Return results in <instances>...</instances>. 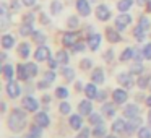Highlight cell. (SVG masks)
I'll return each instance as SVG.
<instances>
[{"label":"cell","mask_w":151,"mask_h":138,"mask_svg":"<svg viewBox=\"0 0 151 138\" xmlns=\"http://www.w3.org/2000/svg\"><path fill=\"white\" fill-rule=\"evenodd\" d=\"M41 128H42V127H41V125H37V124H36V125H33V127H31V135H33L34 138H39L41 135H42Z\"/></svg>","instance_id":"d590c367"},{"label":"cell","mask_w":151,"mask_h":138,"mask_svg":"<svg viewBox=\"0 0 151 138\" xmlns=\"http://www.w3.org/2000/svg\"><path fill=\"white\" fill-rule=\"evenodd\" d=\"M60 8H62L60 2H52V5H50V12H52V13H59Z\"/></svg>","instance_id":"b9f144b4"},{"label":"cell","mask_w":151,"mask_h":138,"mask_svg":"<svg viewBox=\"0 0 151 138\" xmlns=\"http://www.w3.org/2000/svg\"><path fill=\"white\" fill-rule=\"evenodd\" d=\"M26 138H34V137H33V135H28V137H26Z\"/></svg>","instance_id":"e7e4bbea"},{"label":"cell","mask_w":151,"mask_h":138,"mask_svg":"<svg viewBox=\"0 0 151 138\" xmlns=\"http://www.w3.org/2000/svg\"><path fill=\"white\" fill-rule=\"evenodd\" d=\"M98 89H96V83H89L85 86V94L88 96V99H96L98 98Z\"/></svg>","instance_id":"5bb4252c"},{"label":"cell","mask_w":151,"mask_h":138,"mask_svg":"<svg viewBox=\"0 0 151 138\" xmlns=\"http://www.w3.org/2000/svg\"><path fill=\"white\" fill-rule=\"evenodd\" d=\"M18 52H20V57H23V59H26V57H29V52H31V49H29V44L23 42L20 47H18Z\"/></svg>","instance_id":"cb8c5ba5"},{"label":"cell","mask_w":151,"mask_h":138,"mask_svg":"<svg viewBox=\"0 0 151 138\" xmlns=\"http://www.w3.org/2000/svg\"><path fill=\"white\" fill-rule=\"evenodd\" d=\"M150 80H151V76H150V75H148V73H146V75H141V76H140V78H138V81H137V85H138V86H140V88H141V89H143V88H146V86H148V85H150Z\"/></svg>","instance_id":"484cf974"},{"label":"cell","mask_w":151,"mask_h":138,"mask_svg":"<svg viewBox=\"0 0 151 138\" xmlns=\"http://www.w3.org/2000/svg\"><path fill=\"white\" fill-rule=\"evenodd\" d=\"M148 10H151V2H150V5H148Z\"/></svg>","instance_id":"be15d7a7"},{"label":"cell","mask_w":151,"mask_h":138,"mask_svg":"<svg viewBox=\"0 0 151 138\" xmlns=\"http://www.w3.org/2000/svg\"><path fill=\"white\" fill-rule=\"evenodd\" d=\"M133 57H135V50L132 49V47H127V49L122 52L120 60H122V62H125V60H130V59H133Z\"/></svg>","instance_id":"d4e9b609"},{"label":"cell","mask_w":151,"mask_h":138,"mask_svg":"<svg viewBox=\"0 0 151 138\" xmlns=\"http://www.w3.org/2000/svg\"><path fill=\"white\" fill-rule=\"evenodd\" d=\"M34 57H36L37 62H44V60H47L50 57V50L47 46H39L36 50V54H34Z\"/></svg>","instance_id":"3957f363"},{"label":"cell","mask_w":151,"mask_h":138,"mask_svg":"<svg viewBox=\"0 0 151 138\" xmlns=\"http://www.w3.org/2000/svg\"><path fill=\"white\" fill-rule=\"evenodd\" d=\"M104 138H117V137H114V135H109V137H104Z\"/></svg>","instance_id":"6125c7cd"},{"label":"cell","mask_w":151,"mask_h":138,"mask_svg":"<svg viewBox=\"0 0 151 138\" xmlns=\"http://www.w3.org/2000/svg\"><path fill=\"white\" fill-rule=\"evenodd\" d=\"M28 65V70H29V73H31V76H34L37 73V67H36V63H26Z\"/></svg>","instance_id":"f6af8a7d"},{"label":"cell","mask_w":151,"mask_h":138,"mask_svg":"<svg viewBox=\"0 0 151 138\" xmlns=\"http://www.w3.org/2000/svg\"><path fill=\"white\" fill-rule=\"evenodd\" d=\"M70 109H72V107H70V104H68V102H65V101H63L62 104H60V112H62V114H68V112H70Z\"/></svg>","instance_id":"7bdbcfd3"},{"label":"cell","mask_w":151,"mask_h":138,"mask_svg":"<svg viewBox=\"0 0 151 138\" xmlns=\"http://www.w3.org/2000/svg\"><path fill=\"white\" fill-rule=\"evenodd\" d=\"M146 104L151 107V96H150V98H146Z\"/></svg>","instance_id":"91938a15"},{"label":"cell","mask_w":151,"mask_h":138,"mask_svg":"<svg viewBox=\"0 0 151 138\" xmlns=\"http://www.w3.org/2000/svg\"><path fill=\"white\" fill-rule=\"evenodd\" d=\"M26 122H28V117H26V114H24V111H21V109H13V112H12L10 117H8V127L13 132H21L24 128V125H26Z\"/></svg>","instance_id":"6da1fadb"},{"label":"cell","mask_w":151,"mask_h":138,"mask_svg":"<svg viewBox=\"0 0 151 138\" xmlns=\"http://www.w3.org/2000/svg\"><path fill=\"white\" fill-rule=\"evenodd\" d=\"M106 98H107L106 91H99L98 93V98H96V99H99V101H106Z\"/></svg>","instance_id":"f907efd6"},{"label":"cell","mask_w":151,"mask_h":138,"mask_svg":"<svg viewBox=\"0 0 151 138\" xmlns=\"http://www.w3.org/2000/svg\"><path fill=\"white\" fill-rule=\"evenodd\" d=\"M81 125H83V119L80 117L78 114H75V115H72V117H70V127H72V128L80 130V128H81Z\"/></svg>","instance_id":"7402d4cb"},{"label":"cell","mask_w":151,"mask_h":138,"mask_svg":"<svg viewBox=\"0 0 151 138\" xmlns=\"http://www.w3.org/2000/svg\"><path fill=\"white\" fill-rule=\"evenodd\" d=\"M20 34H21V36H29V34H34L33 26H31V24H26V23H24L23 26H21V29H20Z\"/></svg>","instance_id":"f546056e"},{"label":"cell","mask_w":151,"mask_h":138,"mask_svg":"<svg viewBox=\"0 0 151 138\" xmlns=\"http://www.w3.org/2000/svg\"><path fill=\"white\" fill-rule=\"evenodd\" d=\"M55 94H57V98L65 99L67 96H68V89H67V88H63V86H59V88L55 89Z\"/></svg>","instance_id":"836d02e7"},{"label":"cell","mask_w":151,"mask_h":138,"mask_svg":"<svg viewBox=\"0 0 151 138\" xmlns=\"http://www.w3.org/2000/svg\"><path fill=\"white\" fill-rule=\"evenodd\" d=\"M63 44H65V46H75V44L76 42H78V34H76V33H73V31H72V33H65V34H63Z\"/></svg>","instance_id":"7c38bea8"},{"label":"cell","mask_w":151,"mask_h":138,"mask_svg":"<svg viewBox=\"0 0 151 138\" xmlns=\"http://www.w3.org/2000/svg\"><path fill=\"white\" fill-rule=\"evenodd\" d=\"M148 120H150V125H151V111H150V114H148Z\"/></svg>","instance_id":"94428289"},{"label":"cell","mask_w":151,"mask_h":138,"mask_svg":"<svg viewBox=\"0 0 151 138\" xmlns=\"http://www.w3.org/2000/svg\"><path fill=\"white\" fill-rule=\"evenodd\" d=\"M112 130H114L115 133H122V132L127 130V124H125L124 119H117V120H114V124H112Z\"/></svg>","instance_id":"2e32d148"},{"label":"cell","mask_w":151,"mask_h":138,"mask_svg":"<svg viewBox=\"0 0 151 138\" xmlns=\"http://www.w3.org/2000/svg\"><path fill=\"white\" fill-rule=\"evenodd\" d=\"M104 133H106V127H104V124L96 125V128L93 130V135H94V137H98V138L104 137Z\"/></svg>","instance_id":"83f0119b"},{"label":"cell","mask_w":151,"mask_h":138,"mask_svg":"<svg viewBox=\"0 0 151 138\" xmlns=\"http://www.w3.org/2000/svg\"><path fill=\"white\" fill-rule=\"evenodd\" d=\"M57 62L62 63V65H67V63H68V54L63 52V50L57 52Z\"/></svg>","instance_id":"4316f807"},{"label":"cell","mask_w":151,"mask_h":138,"mask_svg":"<svg viewBox=\"0 0 151 138\" xmlns=\"http://www.w3.org/2000/svg\"><path fill=\"white\" fill-rule=\"evenodd\" d=\"M75 88H76V89H78V91H80V89H81V88H83V85H81V83H80V81H78V83H76V85H75Z\"/></svg>","instance_id":"680465c9"},{"label":"cell","mask_w":151,"mask_h":138,"mask_svg":"<svg viewBox=\"0 0 151 138\" xmlns=\"http://www.w3.org/2000/svg\"><path fill=\"white\" fill-rule=\"evenodd\" d=\"M130 73L133 75V73H143V65L141 63H135V65L130 67Z\"/></svg>","instance_id":"8d00e7d4"},{"label":"cell","mask_w":151,"mask_h":138,"mask_svg":"<svg viewBox=\"0 0 151 138\" xmlns=\"http://www.w3.org/2000/svg\"><path fill=\"white\" fill-rule=\"evenodd\" d=\"M133 5V0H120L117 4V8L122 12V13H125L127 10H130V7Z\"/></svg>","instance_id":"603a6c76"},{"label":"cell","mask_w":151,"mask_h":138,"mask_svg":"<svg viewBox=\"0 0 151 138\" xmlns=\"http://www.w3.org/2000/svg\"><path fill=\"white\" fill-rule=\"evenodd\" d=\"M135 36H137L138 41H143L145 39V29L141 26H137V29H135Z\"/></svg>","instance_id":"74e56055"},{"label":"cell","mask_w":151,"mask_h":138,"mask_svg":"<svg viewBox=\"0 0 151 138\" xmlns=\"http://www.w3.org/2000/svg\"><path fill=\"white\" fill-rule=\"evenodd\" d=\"M62 73H63V76H65L68 81H72L73 78H75V72H73L70 67H63V70H62Z\"/></svg>","instance_id":"1f68e13d"},{"label":"cell","mask_w":151,"mask_h":138,"mask_svg":"<svg viewBox=\"0 0 151 138\" xmlns=\"http://www.w3.org/2000/svg\"><path fill=\"white\" fill-rule=\"evenodd\" d=\"M91 80H93V83H96V85L104 83V80H106L104 70H102V68H96L94 72H93V75H91Z\"/></svg>","instance_id":"9a60e30c"},{"label":"cell","mask_w":151,"mask_h":138,"mask_svg":"<svg viewBox=\"0 0 151 138\" xmlns=\"http://www.w3.org/2000/svg\"><path fill=\"white\" fill-rule=\"evenodd\" d=\"M2 46H4V49H12L15 46V37L12 34H4L2 36Z\"/></svg>","instance_id":"ffe728a7"},{"label":"cell","mask_w":151,"mask_h":138,"mask_svg":"<svg viewBox=\"0 0 151 138\" xmlns=\"http://www.w3.org/2000/svg\"><path fill=\"white\" fill-rule=\"evenodd\" d=\"M88 44H89V49L91 50H96L99 47V44H101V34H91L88 39Z\"/></svg>","instance_id":"e0dca14e"},{"label":"cell","mask_w":151,"mask_h":138,"mask_svg":"<svg viewBox=\"0 0 151 138\" xmlns=\"http://www.w3.org/2000/svg\"><path fill=\"white\" fill-rule=\"evenodd\" d=\"M44 80H46L47 83H52L54 80H55V73H54V72H47L46 75H44Z\"/></svg>","instance_id":"ee69618b"},{"label":"cell","mask_w":151,"mask_h":138,"mask_svg":"<svg viewBox=\"0 0 151 138\" xmlns=\"http://www.w3.org/2000/svg\"><path fill=\"white\" fill-rule=\"evenodd\" d=\"M117 81L120 85H124L125 88H132L133 86V80H132V73H119L117 75Z\"/></svg>","instance_id":"52a82bcc"},{"label":"cell","mask_w":151,"mask_h":138,"mask_svg":"<svg viewBox=\"0 0 151 138\" xmlns=\"http://www.w3.org/2000/svg\"><path fill=\"white\" fill-rule=\"evenodd\" d=\"M20 93H21V89H20V86L17 85L15 81H8V85H7V94L10 96V98H18L20 96Z\"/></svg>","instance_id":"8fae6325"},{"label":"cell","mask_w":151,"mask_h":138,"mask_svg":"<svg viewBox=\"0 0 151 138\" xmlns=\"http://www.w3.org/2000/svg\"><path fill=\"white\" fill-rule=\"evenodd\" d=\"M138 138H151V130L146 127H140V130H138Z\"/></svg>","instance_id":"d6a6232c"},{"label":"cell","mask_w":151,"mask_h":138,"mask_svg":"<svg viewBox=\"0 0 151 138\" xmlns=\"http://www.w3.org/2000/svg\"><path fill=\"white\" fill-rule=\"evenodd\" d=\"M138 112H140V109H138V106H135V104H130V106H127V107L124 109V115H125V117H128V119L137 117Z\"/></svg>","instance_id":"ac0fdd59"},{"label":"cell","mask_w":151,"mask_h":138,"mask_svg":"<svg viewBox=\"0 0 151 138\" xmlns=\"http://www.w3.org/2000/svg\"><path fill=\"white\" fill-rule=\"evenodd\" d=\"M78 109H80V114L81 115H89L93 114V104L89 99H85V101H81L78 104Z\"/></svg>","instance_id":"9c48e42d"},{"label":"cell","mask_w":151,"mask_h":138,"mask_svg":"<svg viewBox=\"0 0 151 138\" xmlns=\"http://www.w3.org/2000/svg\"><path fill=\"white\" fill-rule=\"evenodd\" d=\"M85 49V46H83V44H75V46H73V50H75V52H81V50Z\"/></svg>","instance_id":"816d5d0a"},{"label":"cell","mask_w":151,"mask_h":138,"mask_svg":"<svg viewBox=\"0 0 151 138\" xmlns=\"http://www.w3.org/2000/svg\"><path fill=\"white\" fill-rule=\"evenodd\" d=\"M143 55H145V59L151 60V44H146L143 47Z\"/></svg>","instance_id":"60d3db41"},{"label":"cell","mask_w":151,"mask_h":138,"mask_svg":"<svg viewBox=\"0 0 151 138\" xmlns=\"http://www.w3.org/2000/svg\"><path fill=\"white\" fill-rule=\"evenodd\" d=\"M112 98H114L115 104H124V102L127 101V91H125V89H115Z\"/></svg>","instance_id":"4fadbf2b"},{"label":"cell","mask_w":151,"mask_h":138,"mask_svg":"<svg viewBox=\"0 0 151 138\" xmlns=\"http://www.w3.org/2000/svg\"><path fill=\"white\" fill-rule=\"evenodd\" d=\"M76 8H78V13L81 17H88L91 13V7H89L88 0H76Z\"/></svg>","instance_id":"5b68a950"},{"label":"cell","mask_w":151,"mask_h":138,"mask_svg":"<svg viewBox=\"0 0 151 138\" xmlns=\"http://www.w3.org/2000/svg\"><path fill=\"white\" fill-rule=\"evenodd\" d=\"M49 115L46 114V112H39V114H36V124L41 125V127H47L49 125Z\"/></svg>","instance_id":"44dd1931"},{"label":"cell","mask_w":151,"mask_h":138,"mask_svg":"<svg viewBox=\"0 0 151 138\" xmlns=\"http://www.w3.org/2000/svg\"><path fill=\"white\" fill-rule=\"evenodd\" d=\"M106 37H107L109 42H120L122 37L119 34V29H114V28H107L106 29Z\"/></svg>","instance_id":"30bf717a"},{"label":"cell","mask_w":151,"mask_h":138,"mask_svg":"<svg viewBox=\"0 0 151 138\" xmlns=\"http://www.w3.org/2000/svg\"><path fill=\"white\" fill-rule=\"evenodd\" d=\"M138 26H141L145 31H146L148 28H150V20H148V17H141L140 18V24H138Z\"/></svg>","instance_id":"f35d334b"},{"label":"cell","mask_w":151,"mask_h":138,"mask_svg":"<svg viewBox=\"0 0 151 138\" xmlns=\"http://www.w3.org/2000/svg\"><path fill=\"white\" fill-rule=\"evenodd\" d=\"M89 122L93 125H99V124H102V117L99 114H89Z\"/></svg>","instance_id":"e575fe53"},{"label":"cell","mask_w":151,"mask_h":138,"mask_svg":"<svg viewBox=\"0 0 151 138\" xmlns=\"http://www.w3.org/2000/svg\"><path fill=\"white\" fill-rule=\"evenodd\" d=\"M68 26L70 28H75V26H78V17H72L68 20Z\"/></svg>","instance_id":"c3c4849f"},{"label":"cell","mask_w":151,"mask_h":138,"mask_svg":"<svg viewBox=\"0 0 151 138\" xmlns=\"http://www.w3.org/2000/svg\"><path fill=\"white\" fill-rule=\"evenodd\" d=\"M23 106L26 107V111H29V112H36V111H37V107H39V102H37L34 98L28 96V98H24V99H23Z\"/></svg>","instance_id":"ba28073f"},{"label":"cell","mask_w":151,"mask_h":138,"mask_svg":"<svg viewBox=\"0 0 151 138\" xmlns=\"http://www.w3.org/2000/svg\"><path fill=\"white\" fill-rule=\"evenodd\" d=\"M47 60H49V67H50V68H52V70L55 68V67H57V63H59V62H57V59L54 60L52 57H49V59H47Z\"/></svg>","instance_id":"681fc988"},{"label":"cell","mask_w":151,"mask_h":138,"mask_svg":"<svg viewBox=\"0 0 151 138\" xmlns=\"http://www.w3.org/2000/svg\"><path fill=\"white\" fill-rule=\"evenodd\" d=\"M76 138H89V130L88 128H81V132L76 135Z\"/></svg>","instance_id":"7dc6e473"},{"label":"cell","mask_w":151,"mask_h":138,"mask_svg":"<svg viewBox=\"0 0 151 138\" xmlns=\"http://www.w3.org/2000/svg\"><path fill=\"white\" fill-rule=\"evenodd\" d=\"M102 112H104V115H107V117H112L115 112L114 106L112 104H102Z\"/></svg>","instance_id":"4dcf8cb0"},{"label":"cell","mask_w":151,"mask_h":138,"mask_svg":"<svg viewBox=\"0 0 151 138\" xmlns=\"http://www.w3.org/2000/svg\"><path fill=\"white\" fill-rule=\"evenodd\" d=\"M4 75L8 81H13V67L12 65H5L4 67Z\"/></svg>","instance_id":"f1b7e54d"},{"label":"cell","mask_w":151,"mask_h":138,"mask_svg":"<svg viewBox=\"0 0 151 138\" xmlns=\"http://www.w3.org/2000/svg\"><path fill=\"white\" fill-rule=\"evenodd\" d=\"M12 8H13L15 12L20 10V2H18V0H12Z\"/></svg>","instance_id":"f5cc1de1"},{"label":"cell","mask_w":151,"mask_h":138,"mask_svg":"<svg viewBox=\"0 0 151 138\" xmlns=\"http://www.w3.org/2000/svg\"><path fill=\"white\" fill-rule=\"evenodd\" d=\"M33 36H34V41H36V42H44V41H46V36H44L41 31H34Z\"/></svg>","instance_id":"ab89813d"},{"label":"cell","mask_w":151,"mask_h":138,"mask_svg":"<svg viewBox=\"0 0 151 138\" xmlns=\"http://www.w3.org/2000/svg\"><path fill=\"white\" fill-rule=\"evenodd\" d=\"M112 55H114V52H112V50H107V54H106V60H111Z\"/></svg>","instance_id":"6f0895ef"},{"label":"cell","mask_w":151,"mask_h":138,"mask_svg":"<svg viewBox=\"0 0 151 138\" xmlns=\"http://www.w3.org/2000/svg\"><path fill=\"white\" fill-rule=\"evenodd\" d=\"M21 2H23L26 7H33V5L36 4V0H21Z\"/></svg>","instance_id":"db71d44e"},{"label":"cell","mask_w":151,"mask_h":138,"mask_svg":"<svg viewBox=\"0 0 151 138\" xmlns=\"http://www.w3.org/2000/svg\"><path fill=\"white\" fill-rule=\"evenodd\" d=\"M130 23H132V17H130L128 13H122V15H119L117 20H115V26H117V29H119V31L125 29V26H127V24H130Z\"/></svg>","instance_id":"7a4b0ae2"},{"label":"cell","mask_w":151,"mask_h":138,"mask_svg":"<svg viewBox=\"0 0 151 138\" xmlns=\"http://www.w3.org/2000/svg\"><path fill=\"white\" fill-rule=\"evenodd\" d=\"M91 65H93V62L89 59H85V60H81V68L83 70H88V68H91Z\"/></svg>","instance_id":"bcb514c9"},{"label":"cell","mask_w":151,"mask_h":138,"mask_svg":"<svg viewBox=\"0 0 151 138\" xmlns=\"http://www.w3.org/2000/svg\"><path fill=\"white\" fill-rule=\"evenodd\" d=\"M24 23H26V24H31V23H33V15H28V18H24Z\"/></svg>","instance_id":"11a10c76"},{"label":"cell","mask_w":151,"mask_h":138,"mask_svg":"<svg viewBox=\"0 0 151 138\" xmlns=\"http://www.w3.org/2000/svg\"><path fill=\"white\" fill-rule=\"evenodd\" d=\"M137 4H138V5H141V7H143V5L150 4V0H137Z\"/></svg>","instance_id":"9f6ffc18"},{"label":"cell","mask_w":151,"mask_h":138,"mask_svg":"<svg viewBox=\"0 0 151 138\" xmlns=\"http://www.w3.org/2000/svg\"><path fill=\"white\" fill-rule=\"evenodd\" d=\"M140 125H141V120H140V117H132L130 120H128V124H127V133L128 135H132L133 132H137V130H140Z\"/></svg>","instance_id":"8992f818"},{"label":"cell","mask_w":151,"mask_h":138,"mask_svg":"<svg viewBox=\"0 0 151 138\" xmlns=\"http://www.w3.org/2000/svg\"><path fill=\"white\" fill-rule=\"evenodd\" d=\"M18 78L20 80H29L31 78V73H29V70H28V65H18Z\"/></svg>","instance_id":"d6986e66"},{"label":"cell","mask_w":151,"mask_h":138,"mask_svg":"<svg viewBox=\"0 0 151 138\" xmlns=\"http://www.w3.org/2000/svg\"><path fill=\"white\" fill-rule=\"evenodd\" d=\"M96 17L101 21H107L109 18H111V10H109L107 5H99V7L96 8Z\"/></svg>","instance_id":"277c9868"}]
</instances>
